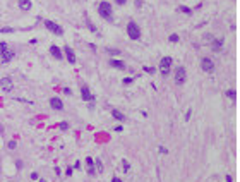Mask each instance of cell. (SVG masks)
<instances>
[{
    "mask_svg": "<svg viewBox=\"0 0 240 182\" xmlns=\"http://www.w3.org/2000/svg\"><path fill=\"white\" fill-rule=\"evenodd\" d=\"M178 10H180V12H184V14H187V16L192 14V9L187 7V5H180V7H178Z\"/></svg>",
    "mask_w": 240,
    "mask_h": 182,
    "instance_id": "ffe728a7",
    "label": "cell"
},
{
    "mask_svg": "<svg viewBox=\"0 0 240 182\" xmlns=\"http://www.w3.org/2000/svg\"><path fill=\"white\" fill-rule=\"evenodd\" d=\"M144 70L149 72V74H154V69H153V67H144Z\"/></svg>",
    "mask_w": 240,
    "mask_h": 182,
    "instance_id": "d6a6232c",
    "label": "cell"
},
{
    "mask_svg": "<svg viewBox=\"0 0 240 182\" xmlns=\"http://www.w3.org/2000/svg\"><path fill=\"white\" fill-rule=\"evenodd\" d=\"M223 43H225L223 38H214V40L211 41V50H213V52H219L221 47H223Z\"/></svg>",
    "mask_w": 240,
    "mask_h": 182,
    "instance_id": "4fadbf2b",
    "label": "cell"
},
{
    "mask_svg": "<svg viewBox=\"0 0 240 182\" xmlns=\"http://www.w3.org/2000/svg\"><path fill=\"white\" fill-rule=\"evenodd\" d=\"M7 146H9V149H16V148H17V143H16V139L9 141V144H7Z\"/></svg>",
    "mask_w": 240,
    "mask_h": 182,
    "instance_id": "7402d4cb",
    "label": "cell"
},
{
    "mask_svg": "<svg viewBox=\"0 0 240 182\" xmlns=\"http://www.w3.org/2000/svg\"><path fill=\"white\" fill-rule=\"evenodd\" d=\"M213 40H214V36H213V35H206V38H204V43H211Z\"/></svg>",
    "mask_w": 240,
    "mask_h": 182,
    "instance_id": "83f0119b",
    "label": "cell"
},
{
    "mask_svg": "<svg viewBox=\"0 0 240 182\" xmlns=\"http://www.w3.org/2000/svg\"><path fill=\"white\" fill-rule=\"evenodd\" d=\"M226 182H233V179H232V175H226Z\"/></svg>",
    "mask_w": 240,
    "mask_h": 182,
    "instance_id": "f35d334b",
    "label": "cell"
},
{
    "mask_svg": "<svg viewBox=\"0 0 240 182\" xmlns=\"http://www.w3.org/2000/svg\"><path fill=\"white\" fill-rule=\"evenodd\" d=\"M86 165H88V174L89 175H96V168H95V160L91 158V156H88L86 158Z\"/></svg>",
    "mask_w": 240,
    "mask_h": 182,
    "instance_id": "9a60e30c",
    "label": "cell"
},
{
    "mask_svg": "<svg viewBox=\"0 0 240 182\" xmlns=\"http://www.w3.org/2000/svg\"><path fill=\"white\" fill-rule=\"evenodd\" d=\"M110 65L112 67H115V69H118V70H125V64L122 62V60H117V58H110Z\"/></svg>",
    "mask_w": 240,
    "mask_h": 182,
    "instance_id": "2e32d148",
    "label": "cell"
},
{
    "mask_svg": "<svg viewBox=\"0 0 240 182\" xmlns=\"http://www.w3.org/2000/svg\"><path fill=\"white\" fill-rule=\"evenodd\" d=\"M50 53H52V57L57 58V60H62V58H64V52H62V48H58L57 45H52V47H50Z\"/></svg>",
    "mask_w": 240,
    "mask_h": 182,
    "instance_id": "8fae6325",
    "label": "cell"
},
{
    "mask_svg": "<svg viewBox=\"0 0 240 182\" xmlns=\"http://www.w3.org/2000/svg\"><path fill=\"white\" fill-rule=\"evenodd\" d=\"M201 69L204 72H213L214 70V62H213L209 57H202L201 58Z\"/></svg>",
    "mask_w": 240,
    "mask_h": 182,
    "instance_id": "52a82bcc",
    "label": "cell"
},
{
    "mask_svg": "<svg viewBox=\"0 0 240 182\" xmlns=\"http://www.w3.org/2000/svg\"><path fill=\"white\" fill-rule=\"evenodd\" d=\"M81 98L84 100V101H93V100H95V96L91 95V91H89L88 86H82L81 88Z\"/></svg>",
    "mask_w": 240,
    "mask_h": 182,
    "instance_id": "7c38bea8",
    "label": "cell"
},
{
    "mask_svg": "<svg viewBox=\"0 0 240 182\" xmlns=\"http://www.w3.org/2000/svg\"><path fill=\"white\" fill-rule=\"evenodd\" d=\"M14 57H16V52L7 48L5 52H2V53H0V62H2V64H9Z\"/></svg>",
    "mask_w": 240,
    "mask_h": 182,
    "instance_id": "ba28073f",
    "label": "cell"
},
{
    "mask_svg": "<svg viewBox=\"0 0 240 182\" xmlns=\"http://www.w3.org/2000/svg\"><path fill=\"white\" fill-rule=\"evenodd\" d=\"M132 81H134L132 77H125V79H123L122 83H123V84H130V83H132Z\"/></svg>",
    "mask_w": 240,
    "mask_h": 182,
    "instance_id": "f546056e",
    "label": "cell"
},
{
    "mask_svg": "<svg viewBox=\"0 0 240 182\" xmlns=\"http://www.w3.org/2000/svg\"><path fill=\"white\" fill-rule=\"evenodd\" d=\"M226 96H228L230 100H233V101H237V91H235V90H228V91H226Z\"/></svg>",
    "mask_w": 240,
    "mask_h": 182,
    "instance_id": "d6986e66",
    "label": "cell"
},
{
    "mask_svg": "<svg viewBox=\"0 0 240 182\" xmlns=\"http://www.w3.org/2000/svg\"><path fill=\"white\" fill-rule=\"evenodd\" d=\"M178 40H180V38H178V35H177V33H173V35H170V41H171V43H177Z\"/></svg>",
    "mask_w": 240,
    "mask_h": 182,
    "instance_id": "d4e9b609",
    "label": "cell"
},
{
    "mask_svg": "<svg viewBox=\"0 0 240 182\" xmlns=\"http://www.w3.org/2000/svg\"><path fill=\"white\" fill-rule=\"evenodd\" d=\"M108 53L112 57H115V55H118V53H120V50H117V48H108Z\"/></svg>",
    "mask_w": 240,
    "mask_h": 182,
    "instance_id": "603a6c76",
    "label": "cell"
},
{
    "mask_svg": "<svg viewBox=\"0 0 240 182\" xmlns=\"http://www.w3.org/2000/svg\"><path fill=\"white\" fill-rule=\"evenodd\" d=\"M21 10H31L33 9V2L31 0H17Z\"/></svg>",
    "mask_w": 240,
    "mask_h": 182,
    "instance_id": "5bb4252c",
    "label": "cell"
},
{
    "mask_svg": "<svg viewBox=\"0 0 240 182\" xmlns=\"http://www.w3.org/2000/svg\"><path fill=\"white\" fill-rule=\"evenodd\" d=\"M187 81V69H185L184 65H180L175 69V83L177 84H184Z\"/></svg>",
    "mask_w": 240,
    "mask_h": 182,
    "instance_id": "5b68a950",
    "label": "cell"
},
{
    "mask_svg": "<svg viewBox=\"0 0 240 182\" xmlns=\"http://www.w3.org/2000/svg\"><path fill=\"white\" fill-rule=\"evenodd\" d=\"M115 4H117V5H125V4H127V0H115Z\"/></svg>",
    "mask_w": 240,
    "mask_h": 182,
    "instance_id": "1f68e13d",
    "label": "cell"
},
{
    "mask_svg": "<svg viewBox=\"0 0 240 182\" xmlns=\"http://www.w3.org/2000/svg\"><path fill=\"white\" fill-rule=\"evenodd\" d=\"M112 117H113V119H117L118 122H125V120H127V117H125V115H123L120 110H117V108H113V110H112Z\"/></svg>",
    "mask_w": 240,
    "mask_h": 182,
    "instance_id": "e0dca14e",
    "label": "cell"
},
{
    "mask_svg": "<svg viewBox=\"0 0 240 182\" xmlns=\"http://www.w3.org/2000/svg\"><path fill=\"white\" fill-rule=\"evenodd\" d=\"M50 107L53 108V110H64V103H62V100L58 96H53V98H50Z\"/></svg>",
    "mask_w": 240,
    "mask_h": 182,
    "instance_id": "30bf717a",
    "label": "cell"
},
{
    "mask_svg": "<svg viewBox=\"0 0 240 182\" xmlns=\"http://www.w3.org/2000/svg\"><path fill=\"white\" fill-rule=\"evenodd\" d=\"M7 48H9V45H7L5 41H0V53H2V52H5Z\"/></svg>",
    "mask_w": 240,
    "mask_h": 182,
    "instance_id": "484cf974",
    "label": "cell"
},
{
    "mask_svg": "<svg viewBox=\"0 0 240 182\" xmlns=\"http://www.w3.org/2000/svg\"><path fill=\"white\" fill-rule=\"evenodd\" d=\"M95 168H96V172H100L101 174L103 172V161L98 158V160H95Z\"/></svg>",
    "mask_w": 240,
    "mask_h": 182,
    "instance_id": "ac0fdd59",
    "label": "cell"
},
{
    "mask_svg": "<svg viewBox=\"0 0 240 182\" xmlns=\"http://www.w3.org/2000/svg\"><path fill=\"white\" fill-rule=\"evenodd\" d=\"M98 14H100V17H103V19H106V21H113V9H112V4L110 2H106V0H103V2H100L98 4Z\"/></svg>",
    "mask_w": 240,
    "mask_h": 182,
    "instance_id": "6da1fadb",
    "label": "cell"
},
{
    "mask_svg": "<svg viewBox=\"0 0 240 182\" xmlns=\"http://www.w3.org/2000/svg\"><path fill=\"white\" fill-rule=\"evenodd\" d=\"M0 172H2V167H0Z\"/></svg>",
    "mask_w": 240,
    "mask_h": 182,
    "instance_id": "ab89813d",
    "label": "cell"
},
{
    "mask_svg": "<svg viewBox=\"0 0 240 182\" xmlns=\"http://www.w3.org/2000/svg\"><path fill=\"white\" fill-rule=\"evenodd\" d=\"M112 182H122V179H118V177H113V179H112Z\"/></svg>",
    "mask_w": 240,
    "mask_h": 182,
    "instance_id": "8d00e7d4",
    "label": "cell"
},
{
    "mask_svg": "<svg viewBox=\"0 0 240 182\" xmlns=\"http://www.w3.org/2000/svg\"><path fill=\"white\" fill-rule=\"evenodd\" d=\"M64 93H65V95H70V93H72V91L69 90V88H64Z\"/></svg>",
    "mask_w": 240,
    "mask_h": 182,
    "instance_id": "d590c367",
    "label": "cell"
},
{
    "mask_svg": "<svg viewBox=\"0 0 240 182\" xmlns=\"http://www.w3.org/2000/svg\"><path fill=\"white\" fill-rule=\"evenodd\" d=\"M127 36L130 40H139L141 38V29H139V26L134 21L127 22Z\"/></svg>",
    "mask_w": 240,
    "mask_h": 182,
    "instance_id": "3957f363",
    "label": "cell"
},
{
    "mask_svg": "<svg viewBox=\"0 0 240 182\" xmlns=\"http://www.w3.org/2000/svg\"><path fill=\"white\" fill-rule=\"evenodd\" d=\"M74 174V170H72V168H67V172H65V175H72Z\"/></svg>",
    "mask_w": 240,
    "mask_h": 182,
    "instance_id": "e575fe53",
    "label": "cell"
},
{
    "mask_svg": "<svg viewBox=\"0 0 240 182\" xmlns=\"http://www.w3.org/2000/svg\"><path fill=\"white\" fill-rule=\"evenodd\" d=\"M58 129H60V131H67L69 124H67V122H60V124H58Z\"/></svg>",
    "mask_w": 240,
    "mask_h": 182,
    "instance_id": "cb8c5ba5",
    "label": "cell"
},
{
    "mask_svg": "<svg viewBox=\"0 0 240 182\" xmlns=\"http://www.w3.org/2000/svg\"><path fill=\"white\" fill-rule=\"evenodd\" d=\"M191 115H192V108H189V110H187V113H185V120L191 119Z\"/></svg>",
    "mask_w": 240,
    "mask_h": 182,
    "instance_id": "4dcf8cb0",
    "label": "cell"
},
{
    "mask_svg": "<svg viewBox=\"0 0 240 182\" xmlns=\"http://www.w3.org/2000/svg\"><path fill=\"white\" fill-rule=\"evenodd\" d=\"M171 64H173V58H171V57H163V58L160 60V72H161L163 77H168L170 69H171Z\"/></svg>",
    "mask_w": 240,
    "mask_h": 182,
    "instance_id": "7a4b0ae2",
    "label": "cell"
},
{
    "mask_svg": "<svg viewBox=\"0 0 240 182\" xmlns=\"http://www.w3.org/2000/svg\"><path fill=\"white\" fill-rule=\"evenodd\" d=\"M0 90L4 91V93H10L14 90V83L10 77H2L0 79Z\"/></svg>",
    "mask_w": 240,
    "mask_h": 182,
    "instance_id": "8992f818",
    "label": "cell"
},
{
    "mask_svg": "<svg viewBox=\"0 0 240 182\" xmlns=\"http://www.w3.org/2000/svg\"><path fill=\"white\" fill-rule=\"evenodd\" d=\"M141 5H143V2H141V0H136V7H141Z\"/></svg>",
    "mask_w": 240,
    "mask_h": 182,
    "instance_id": "74e56055",
    "label": "cell"
},
{
    "mask_svg": "<svg viewBox=\"0 0 240 182\" xmlns=\"http://www.w3.org/2000/svg\"><path fill=\"white\" fill-rule=\"evenodd\" d=\"M86 24H88V28L91 29L93 33H96V28H95V24H93V22H91V21H86Z\"/></svg>",
    "mask_w": 240,
    "mask_h": 182,
    "instance_id": "4316f807",
    "label": "cell"
},
{
    "mask_svg": "<svg viewBox=\"0 0 240 182\" xmlns=\"http://www.w3.org/2000/svg\"><path fill=\"white\" fill-rule=\"evenodd\" d=\"M45 28H47L48 31H52V33H53V35H57V36H64V28H62V26H58L57 22L50 21V19H45Z\"/></svg>",
    "mask_w": 240,
    "mask_h": 182,
    "instance_id": "277c9868",
    "label": "cell"
},
{
    "mask_svg": "<svg viewBox=\"0 0 240 182\" xmlns=\"http://www.w3.org/2000/svg\"><path fill=\"white\" fill-rule=\"evenodd\" d=\"M14 31H16V29L14 28H9V26H4V28H0V33H2V35H4V33H14Z\"/></svg>",
    "mask_w": 240,
    "mask_h": 182,
    "instance_id": "44dd1931",
    "label": "cell"
},
{
    "mask_svg": "<svg viewBox=\"0 0 240 182\" xmlns=\"http://www.w3.org/2000/svg\"><path fill=\"white\" fill-rule=\"evenodd\" d=\"M129 168H130L129 161H127V160H123V170H125V172H127V170H129Z\"/></svg>",
    "mask_w": 240,
    "mask_h": 182,
    "instance_id": "f1b7e54d",
    "label": "cell"
},
{
    "mask_svg": "<svg viewBox=\"0 0 240 182\" xmlns=\"http://www.w3.org/2000/svg\"><path fill=\"white\" fill-rule=\"evenodd\" d=\"M36 179H38V172H33L31 174V181H36Z\"/></svg>",
    "mask_w": 240,
    "mask_h": 182,
    "instance_id": "836d02e7",
    "label": "cell"
},
{
    "mask_svg": "<svg viewBox=\"0 0 240 182\" xmlns=\"http://www.w3.org/2000/svg\"><path fill=\"white\" fill-rule=\"evenodd\" d=\"M62 52L65 53V57H67V62H69V64H75V53H74V50L70 48L69 45H65V47L62 48Z\"/></svg>",
    "mask_w": 240,
    "mask_h": 182,
    "instance_id": "9c48e42d",
    "label": "cell"
}]
</instances>
